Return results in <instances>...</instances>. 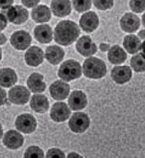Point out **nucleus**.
Instances as JSON below:
<instances>
[{
	"mask_svg": "<svg viewBox=\"0 0 145 158\" xmlns=\"http://www.w3.org/2000/svg\"><path fill=\"white\" fill-rule=\"evenodd\" d=\"M80 33L77 23L69 20L60 22L54 31V38L56 43L64 46L73 43Z\"/></svg>",
	"mask_w": 145,
	"mask_h": 158,
	"instance_id": "1",
	"label": "nucleus"
},
{
	"mask_svg": "<svg viewBox=\"0 0 145 158\" xmlns=\"http://www.w3.org/2000/svg\"><path fill=\"white\" fill-rule=\"evenodd\" d=\"M83 71L87 77L98 79L106 75L107 68L102 60L96 57H90L85 60L83 64Z\"/></svg>",
	"mask_w": 145,
	"mask_h": 158,
	"instance_id": "2",
	"label": "nucleus"
},
{
	"mask_svg": "<svg viewBox=\"0 0 145 158\" xmlns=\"http://www.w3.org/2000/svg\"><path fill=\"white\" fill-rule=\"evenodd\" d=\"M58 75L65 81H70L79 78L82 75L80 63L74 60H68L60 66Z\"/></svg>",
	"mask_w": 145,
	"mask_h": 158,
	"instance_id": "3",
	"label": "nucleus"
},
{
	"mask_svg": "<svg viewBox=\"0 0 145 158\" xmlns=\"http://www.w3.org/2000/svg\"><path fill=\"white\" fill-rule=\"evenodd\" d=\"M90 124L88 116L84 113H75L71 118L69 126L71 130L77 133H81L87 130Z\"/></svg>",
	"mask_w": 145,
	"mask_h": 158,
	"instance_id": "4",
	"label": "nucleus"
},
{
	"mask_svg": "<svg viewBox=\"0 0 145 158\" xmlns=\"http://www.w3.org/2000/svg\"><path fill=\"white\" fill-rule=\"evenodd\" d=\"M15 127L19 131L31 134L35 131L37 122L35 118L30 114H23L19 116L15 121Z\"/></svg>",
	"mask_w": 145,
	"mask_h": 158,
	"instance_id": "5",
	"label": "nucleus"
},
{
	"mask_svg": "<svg viewBox=\"0 0 145 158\" xmlns=\"http://www.w3.org/2000/svg\"><path fill=\"white\" fill-rule=\"evenodd\" d=\"M30 93L25 87L16 85L12 88L9 93V97L12 103L16 105H23L29 100Z\"/></svg>",
	"mask_w": 145,
	"mask_h": 158,
	"instance_id": "6",
	"label": "nucleus"
},
{
	"mask_svg": "<svg viewBox=\"0 0 145 158\" xmlns=\"http://www.w3.org/2000/svg\"><path fill=\"white\" fill-rule=\"evenodd\" d=\"M7 19L16 25H21L28 18L27 10L21 6L16 5L10 7L6 12Z\"/></svg>",
	"mask_w": 145,
	"mask_h": 158,
	"instance_id": "7",
	"label": "nucleus"
},
{
	"mask_svg": "<svg viewBox=\"0 0 145 158\" xmlns=\"http://www.w3.org/2000/svg\"><path fill=\"white\" fill-rule=\"evenodd\" d=\"M31 42V37L30 34L23 30L16 31L10 38L11 44L19 50H26L30 45Z\"/></svg>",
	"mask_w": 145,
	"mask_h": 158,
	"instance_id": "8",
	"label": "nucleus"
},
{
	"mask_svg": "<svg viewBox=\"0 0 145 158\" xmlns=\"http://www.w3.org/2000/svg\"><path fill=\"white\" fill-rule=\"evenodd\" d=\"M76 48L77 51L84 57L91 56L97 52V47L89 36H83L78 39Z\"/></svg>",
	"mask_w": 145,
	"mask_h": 158,
	"instance_id": "9",
	"label": "nucleus"
},
{
	"mask_svg": "<svg viewBox=\"0 0 145 158\" xmlns=\"http://www.w3.org/2000/svg\"><path fill=\"white\" fill-rule=\"evenodd\" d=\"M71 111L68 106L64 102L55 103L51 109L50 116L52 119L57 122H62L68 119Z\"/></svg>",
	"mask_w": 145,
	"mask_h": 158,
	"instance_id": "10",
	"label": "nucleus"
},
{
	"mask_svg": "<svg viewBox=\"0 0 145 158\" xmlns=\"http://www.w3.org/2000/svg\"><path fill=\"white\" fill-rule=\"evenodd\" d=\"M120 25L126 32L133 33L139 28L140 19L138 15L132 13H126L121 19Z\"/></svg>",
	"mask_w": 145,
	"mask_h": 158,
	"instance_id": "11",
	"label": "nucleus"
},
{
	"mask_svg": "<svg viewBox=\"0 0 145 158\" xmlns=\"http://www.w3.org/2000/svg\"><path fill=\"white\" fill-rule=\"evenodd\" d=\"M70 87L68 84L57 81L53 83L50 87V91L52 97L57 100L66 99L69 95Z\"/></svg>",
	"mask_w": 145,
	"mask_h": 158,
	"instance_id": "12",
	"label": "nucleus"
},
{
	"mask_svg": "<svg viewBox=\"0 0 145 158\" xmlns=\"http://www.w3.org/2000/svg\"><path fill=\"white\" fill-rule=\"evenodd\" d=\"M99 24L98 15L94 12H89L82 15L80 20V25L86 32H92L97 28Z\"/></svg>",
	"mask_w": 145,
	"mask_h": 158,
	"instance_id": "13",
	"label": "nucleus"
},
{
	"mask_svg": "<svg viewBox=\"0 0 145 158\" xmlns=\"http://www.w3.org/2000/svg\"><path fill=\"white\" fill-rule=\"evenodd\" d=\"M111 77L116 83L123 84L130 80L132 71L127 66H116L112 70Z\"/></svg>",
	"mask_w": 145,
	"mask_h": 158,
	"instance_id": "14",
	"label": "nucleus"
},
{
	"mask_svg": "<svg viewBox=\"0 0 145 158\" xmlns=\"http://www.w3.org/2000/svg\"><path fill=\"white\" fill-rule=\"evenodd\" d=\"M24 142L21 134L15 131H9L5 133L3 138L4 145L10 149H17L21 147Z\"/></svg>",
	"mask_w": 145,
	"mask_h": 158,
	"instance_id": "15",
	"label": "nucleus"
},
{
	"mask_svg": "<svg viewBox=\"0 0 145 158\" xmlns=\"http://www.w3.org/2000/svg\"><path fill=\"white\" fill-rule=\"evenodd\" d=\"M44 59L43 50L37 46H31L25 53V60L31 66H37L41 64Z\"/></svg>",
	"mask_w": 145,
	"mask_h": 158,
	"instance_id": "16",
	"label": "nucleus"
},
{
	"mask_svg": "<svg viewBox=\"0 0 145 158\" xmlns=\"http://www.w3.org/2000/svg\"><path fill=\"white\" fill-rule=\"evenodd\" d=\"M69 105L73 110H81L87 106V100L85 94L81 91H74L69 97Z\"/></svg>",
	"mask_w": 145,
	"mask_h": 158,
	"instance_id": "17",
	"label": "nucleus"
},
{
	"mask_svg": "<svg viewBox=\"0 0 145 158\" xmlns=\"http://www.w3.org/2000/svg\"><path fill=\"white\" fill-rule=\"evenodd\" d=\"M45 56L48 61L52 64L57 65L62 60L64 51L58 46H50L46 48Z\"/></svg>",
	"mask_w": 145,
	"mask_h": 158,
	"instance_id": "18",
	"label": "nucleus"
},
{
	"mask_svg": "<svg viewBox=\"0 0 145 158\" xmlns=\"http://www.w3.org/2000/svg\"><path fill=\"white\" fill-rule=\"evenodd\" d=\"M34 35L35 38L40 43H50L53 39L52 29L48 25H39L35 28Z\"/></svg>",
	"mask_w": 145,
	"mask_h": 158,
	"instance_id": "19",
	"label": "nucleus"
},
{
	"mask_svg": "<svg viewBox=\"0 0 145 158\" xmlns=\"http://www.w3.org/2000/svg\"><path fill=\"white\" fill-rule=\"evenodd\" d=\"M51 9L55 15L62 18L69 15L71 11L69 1H52Z\"/></svg>",
	"mask_w": 145,
	"mask_h": 158,
	"instance_id": "20",
	"label": "nucleus"
},
{
	"mask_svg": "<svg viewBox=\"0 0 145 158\" xmlns=\"http://www.w3.org/2000/svg\"><path fill=\"white\" fill-rule=\"evenodd\" d=\"M31 109L37 113H46L49 108V102L48 98L43 94H35L30 101Z\"/></svg>",
	"mask_w": 145,
	"mask_h": 158,
	"instance_id": "21",
	"label": "nucleus"
},
{
	"mask_svg": "<svg viewBox=\"0 0 145 158\" xmlns=\"http://www.w3.org/2000/svg\"><path fill=\"white\" fill-rule=\"evenodd\" d=\"M29 89L33 93H42L46 89V84L43 82V76L39 73L31 74L27 81Z\"/></svg>",
	"mask_w": 145,
	"mask_h": 158,
	"instance_id": "22",
	"label": "nucleus"
},
{
	"mask_svg": "<svg viewBox=\"0 0 145 158\" xmlns=\"http://www.w3.org/2000/svg\"><path fill=\"white\" fill-rule=\"evenodd\" d=\"M18 81L15 72L10 68H3L0 72V83L2 87L10 88Z\"/></svg>",
	"mask_w": 145,
	"mask_h": 158,
	"instance_id": "23",
	"label": "nucleus"
},
{
	"mask_svg": "<svg viewBox=\"0 0 145 158\" xmlns=\"http://www.w3.org/2000/svg\"><path fill=\"white\" fill-rule=\"evenodd\" d=\"M108 59L113 64H119L123 63L126 59V53L118 45H114L109 50Z\"/></svg>",
	"mask_w": 145,
	"mask_h": 158,
	"instance_id": "24",
	"label": "nucleus"
},
{
	"mask_svg": "<svg viewBox=\"0 0 145 158\" xmlns=\"http://www.w3.org/2000/svg\"><path fill=\"white\" fill-rule=\"evenodd\" d=\"M31 16L36 23L48 22L51 18V12L48 6L40 5L32 10Z\"/></svg>",
	"mask_w": 145,
	"mask_h": 158,
	"instance_id": "25",
	"label": "nucleus"
},
{
	"mask_svg": "<svg viewBox=\"0 0 145 158\" xmlns=\"http://www.w3.org/2000/svg\"><path fill=\"white\" fill-rule=\"evenodd\" d=\"M123 46L128 53L134 54L141 50V43L139 39L136 35H128L124 38Z\"/></svg>",
	"mask_w": 145,
	"mask_h": 158,
	"instance_id": "26",
	"label": "nucleus"
},
{
	"mask_svg": "<svg viewBox=\"0 0 145 158\" xmlns=\"http://www.w3.org/2000/svg\"><path fill=\"white\" fill-rule=\"evenodd\" d=\"M130 65L136 72H145V58L142 53H139L132 57L130 60Z\"/></svg>",
	"mask_w": 145,
	"mask_h": 158,
	"instance_id": "27",
	"label": "nucleus"
},
{
	"mask_svg": "<svg viewBox=\"0 0 145 158\" xmlns=\"http://www.w3.org/2000/svg\"><path fill=\"white\" fill-rule=\"evenodd\" d=\"M24 158H44V153L39 147L31 146L26 151Z\"/></svg>",
	"mask_w": 145,
	"mask_h": 158,
	"instance_id": "28",
	"label": "nucleus"
},
{
	"mask_svg": "<svg viewBox=\"0 0 145 158\" xmlns=\"http://www.w3.org/2000/svg\"><path fill=\"white\" fill-rule=\"evenodd\" d=\"M75 9L78 12H83L91 7V1H72Z\"/></svg>",
	"mask_w": 145,
	"mask_h": 158,
	"instance_id": "29",
	"label": "nucleus"
},
{
	"mask_svg": "<svg viewBox=\"0 0 145 158\" xmlns=\"http://www.w3.org/2000/svg\"><path fill=\"white\" fill-rule=\"evenodd\" d=\"M130 6L135 12H142L145 10V1H130Z\"/></svg>",
	"mask_w": 145,
	"mask_h": 158,
	"instance_id": "30",
	"label": "nucleus"
},
{
	"mask_svg": "<svg viewBox=\"0 0 145 158\" xmlns=\"http://www.w3.org/2000/svg\"><path fill=\"white\" fill-rule=\"evenodd\" d=\"M94 6L98 9L106 10L110 9L114 4L113 1H94Z\"/></svg>",
	"mask_w": 145,
	"mask_h": 158,
	"instance_id": "31",
	"label": "nucleus"
},
{
	"mask_svg": "<svg viewBox=\"0 0 145 158\" xmlns=\"http://www.w3.org/2000/svg\"><path fill=\"white\" fill-rule=\"evenodd\" d=\"M46 158H65V154L58 148H52L48 151Z\"/></svg>",
	"mask_w": 145,
	"mask_h": 158,
	"instance_id": "32",
	"label": "nucleus"
},
{
	"mask_svg": "<svg viewBox=\"0 0 145 158\" xmlns=\"http://www.w3.org/2000/svg\"><path fill=\"white\" fill-rule=\"evenodd\" d=\"M39 3V1H22V3L28 8L35 6Z\"/></svg>",
	"mask_w": 145,
	"mask_h": 158,
	"instance_id": "33",
	"label": "nucleus"
},
{
	"mask_svg": "<svg viewBox=\"0 0 145 158\" xmlns=\"http://www.w3.org/2000/svg\"><path fill=\"white\" fill-rule=\"evenodd\" d=\"M13 3L14 1H1V8L3 9H8Z\"/></svg>",
	"mask_w": 145,
	"mask_h": 158,
	"instance_id": "34",
	"label": "nucleus"
},
{
	"mask_svg": "<svg viewBox=\"0 0 145 158\" xmlns=\"http://www.w3.org/2000/svg\"><path fill=\"white\" fill-rule=\"evenodd\" d=\"M7 102V98L6 97V92L4 89H1V105H3Z\"/></svg>",
	"mask_w": 145,
	"mask_h": 158,
	"instance_id": "35",
	"label": "nucleus"
},
{
	"mask_svg": "<svg viewBox=\"0 0 145 158\" xmlns=\"http://www.w3.org/2000/svg\"><path fill=\"white\" fill-rule=\"evenodd\" d=\"M7 19L4 15L1 14V30H3L6 26Z\"/></svg>",
	"mask_w": 145,
	"mask_h": 158,
	"instance_id": "36",
	"label": "nucleus"
},
{
	"mask_svg": "<svg viewBox=\"0 0 145 158\" xmlns=\"http://www.w3.org/2000/svg\"><path fill=\"white\" fill-rule=\"evenodd\" d=\"M109 48H110V46L107 44H105V43H102L100 45V49L102 51V52H107V51H109Z\"/></svg>",
	"mask_w": 145,
	"mask_h": 158,
	"instance_id": "37",
	"label": "nucleus"
},
{
	"mask_svg": "<svg viewBox=\"0 0 145 158\" xmlns=\"http://www.w3.org/2000/svg\"><path fill=\"white\" fill-rule=\"evenodd\" d=\"M68 158H83V157L75 152H71L68 154Z\"/></svg>",
	"mask_w": 145,
	"mask_h": 158,
	"instance_id": "38",
	"label": "nucleus"
},
{
	"mask_svg": "<svg viewBox=\"0 0 145 158\" xmlns=\"http://www.w3.org/2000/svg\"><path fill=\"white\" fill-rule=\"evenodd\" d=\"M138 36L141 39H145V30H143L140 31L138 33Z\"/></svg>",
	"mask_w": 145,
	"mask_h": 158,
	"instance_id": "39",
	"label": "nucleus"
},
{
	"mask_svg": "<svg viewBox=\"0 0 145 158\" xmlns=\"http://www.w3.org/2000/svg\"><path fill=\"white\" fill-rule=\"evenodd\" d=\"M141 49L142 50V55H143V57L145 58V41L141 44Z\"/></svg>",
	"mask_w": 145,
	"mask_h": 158,
	"instance_id": "40",
	"label": "nucleus"
},
{
	"mask_svg": "<svg viewBox=\"0 0 145 158\" xmlns=\"http://www.w3.org/2000/svg\"><path fill=\"white\" fill-rule=\"evenodd\" d=\"M6 37L5 36L4 34H1V44H5V43H6Z\"/></svg>",
	"mask_w": 145,
	"mask_h": 158,
	"instance_id": "41",
	"label": "nucleus"
},
{
	"mask_svg": "<svg viewBox=\"0 0 145 158\" xmlns=\"http://www.w3.org/2000/svg\"><path fill=\"white\" fill-rule=\"evenodd\" d=\"M142 19H143V24L144 27H145V13H144V14H143V15Z\"/></svg>",
	"mask_w": 145,
	"mask_h": 158,
	"instance_id": "42",
	"label": "nucleus"
}]
</instances>
